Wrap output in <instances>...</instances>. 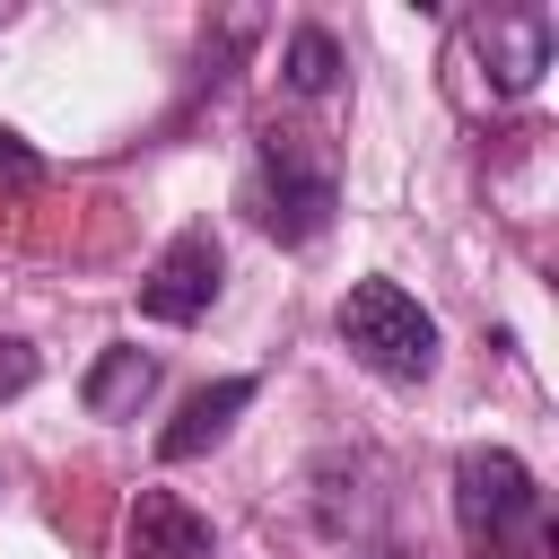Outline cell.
<instances>
[{"instance_id": "3", "label": "cell", "mask_w": 559, "mask_h": 559, "mask_svg": "<svg viewBox=\"0 0 559 559\" xmlns=\"http://www.w3.org/2000/svg\"><path fill=\"white\" fill-rule=\"evenodd\" d=\"M332 332H341V349L376 376V384H428L437 376V314L402 288V280H349V297L332 306Z\"/></svg>"}, {"instance_id": "2", "label": "cell", "mask_w": 559, "mask_h": 559, "mask_svg": "<svg viewBox=\"0 0 559 559\" xmlns=\"http://www.w3.org/2000/svg\"><path fill=\"white\" fill-rule=\"evenodd\" d=\"M245 210L271 245H314L341 218V166L314 131L297 122H262L253 140V175H245Z\"/></svg>"}, {"instance_id": "7", "label": "cell", "mask_w": 559, "mask_h": 559, "mask_svg": "<svg viewBox=\"0 0 559 559\" xmlns=\"http://www.w3.org/2000/svg\"><path fill=\"white\" fill-rule=\"evenodd\" d=\"M253 393H262L253 376H218V384H201V393L157 428V463H201L210 445H227V428L253 411Z\"/></svg>"}, {"instance_id": "12", "label": "cell", "mask_w": 559, "mask_h": 559, "mask_svg": "<svg viewBox=\"0 0 559 559\" xmlns=\"http://www.w3.org/2000/svg\"><path fill=\"white\" fill-rule=\"evenodd\" d=\"M358 559H402V550H358Z\"/></svg>"}, {"instance_id": "5", "label": "cell", "mask_w": 559, "mask_h": 559, "mask_svg": "<svg viewBox=\"0 0 559 559\" xmlns=\"http://www.w3.org/2000/svg\"><path fill=\"white\" fill-rule=\"evenodd\" d=\"M218 280H227L218 236H210V227H175V236L148 253V271H140V314H148V323H201V314L218 306Z\"/></svg>"}, {"instance_id": "8", "label": "cell", "mask_w": 559, "mask_h": 559, "mask_svg": "<svg viewBox=\"0 0 559 559\" xmlns=\"http://www.w3.org/2000/svg\"><path fill=\"white\" fill-rule=\"evenodd\" d=\"M148 393H157V358H148L140 341H114V349H96V367L79 376V402H87V419H140V411H148Z\"/></svg>"}, {"instance_id": "11", "label": "cell", "mask_w": 559, "mask_h": 559, "mask_svg": "<svg viewBox=\"0 0 559 559\" xmlns=\"http://www.w3.org/2000/svg\"><path fill=\"white\" fill-rule=\"evenodd\" d=\"M44 376V358H35V341H0V402H17L26 384Z\"/></svg>"}, {"instance_id": "6", "label": "cell", "mask_w": 559, "mask_h": 559, "mask_svg": "<svg viewBox=\"0 0 559 559\" xmlns=\"http://www.w3.org/2000/svg\"><path fill=\"white\" fill-rule=\"evenodd\" d=\"M210 550H218V533H210V515H201L183 489L148 480V489L131 498V515H122V559H210Z\"/></svg>"}, {"instance_id": "4", "label": "cell", "mask_w": 559, "mask_h": 559, "mask_svg": "<svg viewBox=\"0 0 559 559\" xmlns=\"http://www.w3.org/2000/svg\"><path fill=\"white\" fill-rule=\"evenodd\" d=\"M463 52L480 61L489 96L515 105V96L542 87V70H550V52H559V9H550V0H498V9H472V17H463Z\"/></svg>"}, {"instance_id": "1", "label": "cell", "mask_w": 559, "mask_h": 559, "mask_svg": "<svg viewBox=\"0 0 559 559\" xmlns=\"http://www.w3.org/2000/svg\"><path fill=\"white\" fill-rule=\"evenodd\" d=\"M454 533H463V559H542L550 498H542L533 463L507 445H463L454 454Z\"/></svg>"}, {"instance_id": "10", "label": "cell", "mask_w": 559, "mask_h": 559, "mask_svg": "<svg viewBox=\"0 0 559 559\" xmlns=\"http://www.w3.org/2000/svg\"><path fill=\"white\" fill-rule=\"evenodd\" d=\"M0 183H9V192H35V183H44V148L17 140L9 122H0Z\"/></svg>"}, {"instance_id": "9", "label": "cell", "mask_w": 559, "mask_h": 559, "mask_svg": "<svg viewBox=\"0 0 559 559\" xmlns=\"http://www.w3.org/2000/svg\"><path fill=\"white\" fill-rule=\"evenodd\" d=\"M341 70H349V52H341V35H332V26H297V35L280 44V87H288V96H306V105H314V96H332V87H341Z\"/></svg>"}]
</instances>
